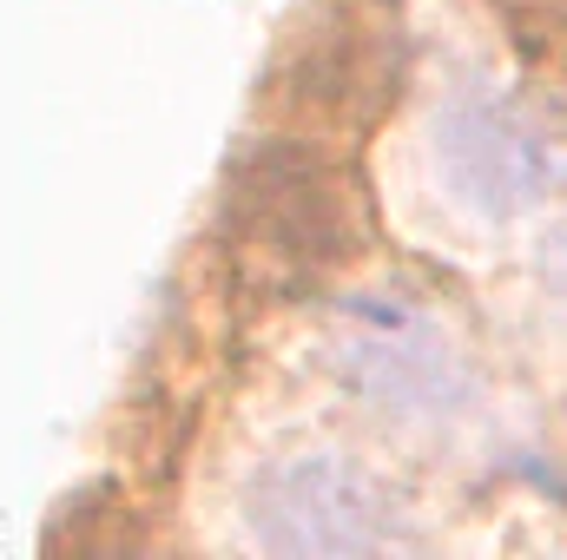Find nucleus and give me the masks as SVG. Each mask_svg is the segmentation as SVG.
I'll return each instance as SVG.
<instances>
[{"instance_id": "obj_5", "label": "nucleus", "mask_w": 567, "mask_h": 560, "mask_svg": "<svg viewBox=\"0 0 567 560\" xmlns=\"http://www.w3.org/2000/svg\"><path fill=\"white\" fill-rule=\"evenodd\" d=\"M403 93V33L396 20L337 13L290 53V100L330 126H370Z\"/></svg>"}, {"instance_id": "obj_6", "label": "nucleus", "mask_w": 567, "mask_h": 560, "mask_svg": "<svg viewBox=\"0 0 567 560\" xmlns=\"http://www.w3.org/2000/svg\"><path fill=\"white\" fill-rule=\"evenodd\" d=\"M502 13L528 66L548 73V86L567 100V0H502Z\"/></svg>"}, {"instance_id": "obj_7", "label": "nucleus", "mask_w": 567, "mask_h": 560, "mask_svg": "<svg viewBox=\"0 0 567 560\" xmlns=\"http://www.w3.org/2000/svg\"><path fill=\"white\" fill-rule=\"evenodd\" d=\"M542 290H548V303L567 317V225L542 245Z\"/></svg>"}, {"instance_id": "obj_1", "label": "nucleus", "mask_w": 567, "mask_h": 560, "mask_svg": "<svg viewBox=\"0 0 567 560\" xmlns=\"http://www.w3.org/2000/svg\"><path fill=\"white\" fill-rule=\"evenodd\" d=\"M231 225L284 278L330 271L357 251V191L310 139H265L231 165Z\"/></svg>"}, {"instance_id": "obj_3", "label": "nucleus", "mask_w": 567, "mask_h": 560, "mask_svg": "<svg viewBox=\"0 0 567 560\" xmlns=\"http://www.w3.org/2000/svg\"><path fill=\"white\" fill-rule=\"evenodd\" d=\"M357 330L337 343L330 370L383 416H442L462 403V363L442 330L396 303H350Z\"/></svg>"}, {"instance_id": "obj_2", "label": "nucleus", "mask_w": 567, "mask_h": 560, "mask_svg": "<svg viewBox=\"0 0 567 560\" xmlns=\"http://www.w3.org/2000/svg\"><path fill=\"white\" fill-rule=\"evenodd\" d=\"M435 172L475 218H522L555 191L561 145L515 100H455L435 120Z\"/></svg>"}, {"instance_id": "obj_4", "label": "nucleus", "mask_w": 567, "mask_h": 560, "mask_svg": "<svg viewBox=\"0 0 567 560\" xmlns=\"http://www.w3.org/2000/svg\"><path fill=\"white\" fill-rule=\"evenodd\" d=\"M251 528L271 554H370L390 541L383 501L370 481L330 455H303L290 468H271L251 495Z\"/></svg>"}]
</instances>
